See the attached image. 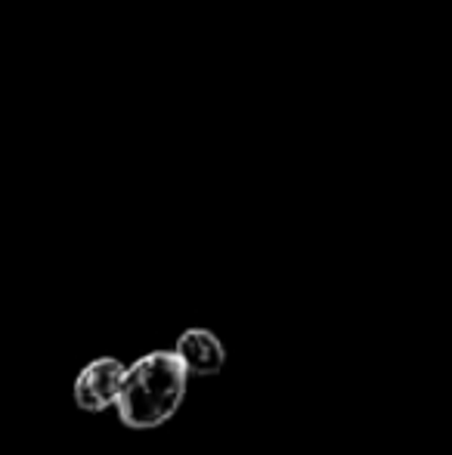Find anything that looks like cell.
I'll list each match as a JSON object with an SVG mask.
<instances>
[{"instance_id": "obj_3", "label": "cell", "mask_w": 452, "mask_h": 455, "mask_svg": "<svg viewBox=\"0 0 452 455\" xmlns=\"http://www.w3.org/2000/svg\"><path fill=\"white\" fill-rule=\"evenodd\" d=\"M174 354H177V360L183 363L186 375H199V378L218 375L226 363L224 344H220V338L208 329H186L180 338H177Z\"/></svg>"}, {"instance_id": "obj_1", "label": "cell", "mask_w": 452, "mask_h": 455, "mask_svg": "<svg viewBox=\"0 0 452 455\" xmlns=\"http://www.w3.org/2000/svg\"><path fill=\"white\" fill-rule=\"evenodd\" d=\"M189 375L174 350H155L139 356L133 365H124L121 390L115 409L131 431H155L180 409L186 396Z\"/></svg>"}, {"instance_id": "obj_2", "label": "cell", "mask_w": 452, "mask_h": 455, "mask_svg": "<svg viewBox=\"0 0 452 455\" xmlns=\"http://www.w3.org/2000/svg\"><path fill=\"white\" fill-rule=\"evenodd\" d=\"M121 378H124V363L115 356H103L84 365L75 378V406L84 412H106L118 400Z\"/></svg>"}]
</instances>
